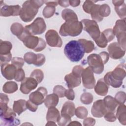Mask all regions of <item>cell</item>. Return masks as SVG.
I'll return each instance as SVG.
<instances>
[{"label": "cell", "mask_w": 126, "mask_h": 126, "mask_svg": "<svg viewBox=\"0 0 126 126\" xmlns=\"http://www.w3.org/2000/svg\"><path fill=\"white\" fill-rule=\"evenodd\" d=\"M45 0H27L22 4L19 16L21 20L24 22L32 21L37 14L38 9L44 3Z\"/></svg>", "instance_id": "6da1fadb"}, {"label": "cell", "mask_w": 126, "mask_h": 126, "mask_svg": "<svg viewBox=\"0 0 126 126\" xmlns=\"http://www.w3.org/2000/svg\"><path fill=\"white\" fill-rule=\"evenodd\" d=\"M126 74L125 64L121 63L112 71L107 72L104 76L103 80L108 86L117 88L122 85Z\"/></svg>", "instance_id": "7a4b0ae2"}, {"label": "cell", "mask_w": 126, "mask_h": 126, "mask_svg": "<svg viewBox=\"0 0 126 126\" xmlns=\"http://www.w3.org/2000/svg\"><path fill=\"white\" fill-rule=\"evenodd\" d=\"M64 53L65 56L72 62H77L84 57V50L78 41L71 40L65 46Z\"/></svg>", "instance_id": "3957f363"}, {"label": "cell", "mask_w": 126, "mask_h": 126, "mask_svg": "<svg viewBox=\"0 0 126 126\" xmlns=\"http://www.w3.org/2000/svg\"><path fill=\"white\" fill-rule=\"evenodd\" d=\"M0 126H18L20 121L16 118V113L7 106V104L0 103Z\"/></svg>", "instance_id": "277c9868"}, {"label": "cell", "mask_w": 126, "mask_h": 126, "mask_svg": "<svg viewBox=\"0 0 126 126\" xmlns=\"http://www.w3.org/2000/svg\"><path fill=\"white\" fill-rule=\"evenodd\" d=\"M83 25L78 21L65 22L62 25L60 29V34L63 36H77L82 32Z\"/></svg>", "instance_id": "5b68a950"}, {"label": "cell", "mask_w": 126, "mask_h": 126, "mask_svg": "<svg viewBox=\"0 0 126 126\" xmlns=\"http://www.w3.org/2000/svg\"><path fill=\"white\" fill-rule=\"evenodd\" d=\"M115 35L116 36L118 43L124 49L126 50V18L118 20L112 29Z\"/></svg>", "instance_id": "8992f818"}, {"label": "cell", "mask_w": 126, "mask_h": 126, "mask_svg": "<svg viewBox=\"0 0 126 126\" xmlns=\"http://www.w3.org/2000/svg\"><path fill=\"white\" fill-rule=\"evenodd\" d=\"M25 29L32 35L41 34L45 31L46 25L42 18L37 17L32 24L26 26Z\"/></svg>", "instance_id": "52a82bcc"}, {"label": "cell", "mask_w": 126, "mask_h": 126, "mask_svg": "<svg viewBox=\"0 0 126 126\" xmlns=\"http://www.w3.org/2000/svg\"><path fill=\"white\" fill-rule=\"evenodd\" d=\"M81 22L82 24L83 29L89 34L94 40L99 36L101 32L99 26L95 21L85 19L82 20Z\"/></svg>", "instance_id": "ba28073f"}, {"label": "cell", "mask_w": 126, "mask_h": 126, "mask_svg": "<svg viewBox=\"0 0 126 126\" xmlns=\"http://www.w3.org/2000/svg\"><path fill=\"white\" fill-rule=\"evenodd\" d=\"M87 63L94 73L100 74L103 71L104 63L99 54L90 55L87 58Z\"/></svg>", "instance_id": "9c48e42d"}, {"label": "cell", "mask_w": 126, "mask_h": 126, "mask_svg": "<svg viewBox=\"0 0 126 126\" xmlns=\"http://www.w3.org/2000/svg\"><path fill=\"white\" fill-rule=\"evenodd\" d=\"M18 38L23 42L26 47L33 50L37 48L40 40V37L30 34L25 29L23 33Z\"/></svg>", "instance_id": "30bf717a"}, {"label": "cell", "mask_w": 126, "mask_h": 126, "mask_svg": "<svg viewBox=\"0 0 126 126\" xmlns=\"http://www.w3.org/2000/svg\"><path fill=\"white\" fill-rule=\"evenodd\" d=\"M83 86L87 89H92L95 85V79L94 72L90 66L85 68L81 75Z\"/></svg>", "instance_id": "8fae6325"}, {"label": "cell", "mask_w": 126, "mask_h": 126, "mask_svg": "<svg viewBox=\"0 0 126 126\" xmlns=\"http://www.w3.org/2000/svg\"><path fill=\"white\" fill-rule=\"evenodd\" d=\"M0 16L1 17L17 16L19 15L21 8L20 5H8L3 1H0Z\"/></svg>", "instance_id": "7c38bea8"}, {"label": "cell", "mask_w": 126, "mask_h": 126, "mask_svg": "<svg viewBox=\"0 0 126 126\" xmlns=\"http://www.w3.org/2000/svg\"><path fill=\"white\" fill-rule=\"evenodd\" d=\"M46 42L51 47H61L63 44L62 40L58 32L54 30H48L45 34Z\"/></svg>", "instance_id": "4fadbf2b"}, {"label": "cell", "mask_w": 126, "mask_h": 126, "mask_svg": "<svg viewBox=\"0 0 126 126\" xmlns=\"http://www.w3.org/2000/svg\"><path fill=\"white\" fill-rule=\"evenodd\" d=\"M47 93V90L45 88L40 87L30 94L29 99L37 105H41L44 102Z\"/></svg>", "instance_id": "5bb4252c"}, {"label": "cell", "mask_w": 126, "mask_h": 126, "mask_svg": "<svg viewBox=\"0 0 126 126\" xmlns=\"http://www.w3.org/2000/svg\"><path fill=\"white\" fill-rule=\"evenodd\" d=\"M107 50L109 52V56L111 58L114 60L122 58L126 52V50L121 47L116 42L110 44L108 46Z\"/></svg>", "instance_id": "9a60e30c"}, {"label": "cell", "mask_w": 126, "mask_h": 126, "mask_svg": "<svg viewBox=\"0 0 126 126\" xmlns=\"http://www.w3.org/2000/svg\"><path fill=\"white\" fill-rule=\"evenodd\" d=\"M38 83L37 81L32 77H26L22 81L20 90L23 94H28L37 87Z\"/></svg>", "instance_id": "2e32d148"}, {"label": "cell", "mask_w": 126, "mask_h": 126, "mask_svg": "<svg viewBox=\"0 0 126 126\" xmlns=\"http://www.w3.org/2000/svg\"><path fill=\"white\" fill-rule=\"evenodd\" d=\"M107 111V110L103 100H97L94 102L91 109V113L94 117L96 118L102 117Z\"/></svg>", "instance_id": "e0dca14e"}, {"label": "cell", "mask_w": 126, "mask_h": 126, "mask_svg": "<svg viewBox=\"0 0 126 126\" xmlns=\"http://www.w3.org/2000/svg\"><path fill=\"white\" fill-rule=\"evenodd\" d=\"M0 66L1 72L3 77L9 80L14 79V76L17 69L14 65L7 63L2 64Z\"/></svg>", "instance_id": "ac0fdd59"}, {"label": "cell", "mask_w": 126, "mask_h": 126, "mask_svg": "<svg viewBox=\"0 0 126 126\" xmlns=\"http://www.w3.org/2000/svg\"><path fill=\"white\" fill-rule=\"evenodd\" d=\"M64 80L68 89H73L79 86L81 83V77L74 74L72 72L66 75Z\"/></svg>", "instance_id": "d6986e66"}, {"label": "cell", "mask_w": 126, "mask_h": 126, "mask_svg": "<svg viewBox=\"0 0 126 126\" xmlns=\"http://www.w3.org/2000/svg\"><path fill=\"white\" fill-rule=\"evenodd\" d=\"M75 105L72 102L66 101L63 105L61 115L71 118L75 115Z\"/></svg>", "instance_id": "ffe728a7"}, {"label": "cell", "mask_w": 126, "mask_h": 126, "mask_svg": "<svg viewBox=\"0 0 126 126\" xmlns=\"http://www.w3.org/2000/svg\"><path fill=\"white\" fill-rule=\"evenodd\" d=\"M108 85L104 82L103 79H99L94 87L96 94L100 96H105L108 92Z\"/></svg>", "instance_id": "44dd1931"}, {"label": "cell", "mask_w": 126, "mask_h": 126, "mask_svg": "<svg viewBox=\"0 0 126 126\" xmlns=\"http://www.w3.org/2000/svg\"><path fill=\"white\" fill-rule=\"evenodd\" d=\"M103 101L107 111L115 112L116 108L119 104L114 97L107 95L104 98Z\"/></svg>", "instance_id": "7402d4cb"}, {"label": "cell", "mask_w": 126, "mask_h": 126, "mask_svg": "<svg viewBox=\"0 0 126 126\" xmlns=\"http://www.w3.org/2000/svg\"><path fill=\"white\" fill-rule=\"evenodd\" d=\"M116 116L121 124L126 125V106L124 104H121L118 106Z\"/></svg>", "instance_id": "603a6c76"}, {"label": "cell", "mask_w": 126, "mask_h": 126, "mask_svg": "<svg viewBox=\"0 0 126 126\" xmlns=\"http://www.w3.org/2000/svg\"><path fill=\"white\" fill-rule=\"evenodd\" d=\"M61 115L59 111L55 107L48 108L46 115V120L57 122L60 118Z\"/></svg>", "instance_id": "cb8c5ba5"}, {"label": "cell", "mask_w": 126, "mask_h": 126, "mask_svg": "<svg viewBox=\"0 0 126 126\" xmlns=\"http://www.w3.org/2000/svg\"><path fill=\"white\" fill-rule=\"evenodd\" d=\"M26 102L25 99H19L14 101L13 105V110L18 115L24 112L27 109L26 106Z\"/></svg>", "instance_id": "d4e9b609"}, {"label": "cell", "mask_w": 126, "mask_h": 126, "mask_svg": "<svg viewBox=\"0 0 126 126\" xmlns=\"http://www.w3.org/2000/svg\"><path fill=\"white\" fill-rule=\"evenodd\" d=\"M62 17L65 22L78 21L77 14L74 11L68 8H65L62 11Z\"/></svg>", "instance_id": "484cf974"}, {"label": "cell", "mask_w": 126, "mask_h": 126, "mask_svg": "<svg viewBox=\"0 0 126 126\" xmlns=\"http://www.w3.org/2000/svg\"><path fill=\"white\" fill-rule=\"evenodd\" d=\"M59 102V96L53 93L47 95L44 103L47 108L55 107Z\"/></svg>", "instance_id": "4316f807"}, {"label": "cell", "mask_w": 126, "mask_h": 126, "mask_svg": "<svg viewBox=\"0 0 126 126\" xmlns=\"http://www.w3.org/2000/svg\"><path fill=\"white\" fill-rule=\"evenodd\" d=\"M82 45L85 53H90L94 49V42L91 40H88L85 39H79L78 40Z\"/></svg>", "instance_id": "83f0119b"}, {"label": "cell", "mask_w": 126, "mask_h": 126, "mask_svg": "<svg viewBox=\"0 0 126 126\" xmlns=\"http://www.w3.org/2000/svg\"><path fill=\"white\" fill-rule=\"evenodd\" d=\"M18 87L17 84L14 81L6 82L3 85L2 91L6 94H12L16 92Z\"/></svg>", "instance_id": "f1b7e54d"}, {"label": "cell", "mask_w": 126, "mask_h": 126, "mask_svg": "<svg viewBox=\"0 0 126 126\" xmlns=\"http://www.w3.org/2000/svg\"><path fill=\"white\" fill-rule=\"evenodd\" d=\"M10 30L12 33L18 38L23 33L25 30V28H24L22 25L20 23L16 22L11 25Z\"/></svg>", "instance_id": "f546056e"}, {"label": "cell", "mask_w": 126, "mask_h": 126, "mask_svg": "<svg viewBox=\"0 0 126 126\" xmlns=\"http://www.w3.org/2000/svg\"><path fill=\"white\" fill-rule=\"evenodd\" d=\"M12 48V45L10 42L0 40V55H6L11 53Z\"/></svg>", "instance_id": "4dcf8cb0"}, {"label": "cell", "mask_w": 126, "mask_h": 126, "mask_svg": "<svg viewBox=\"0 0 126 126\" xmlns=\"http://www.w3.org/2000/svg\"><path fill=\"white\" fill-rule=\"evenodd\" d=\"M99 6H100V4H94L93 8L92 9V10L90 13L93 20L95 21L96 22H101L103 19V18L99 14Z\"/></svg>", "instance_id": "1f68e13d"}, {"label": "cell", "mask_w": 126, "mask_h": 126, "mask_svg": "<svg viewBox=\"0 0 126 126\" xmlns=\"http://www.w3.org/2000/svg\"><path fill=\"white\" fill-rule=\"evenodd\" d=\"M24 60L28 64H34L37 60V54L33 52H27L24 56Z\"/></svg>", "instance_id": "d6a6232c"}, {"label": "cell", "mask_w": 126, "mask_h": 126, "mask_svg": "<svg viewBox=\"0 0 126 126\" xmlns=\"http://www.w3.org/2000/svg\"><path fill=\"white\" fill-rule=\"evenodd\" d=\"M56 7L47 5L43 9L42 14L46 18H49L53 16L56 11Z\"/></svg>", "instance_id": "836d02e7"}, {"label": "cell", "mask_w": 126, "mask_h": 126, "mask_svg": "<svg viewBox=\"0 0 126 126\" xmlns=\"http://www.w3.org/2000/svg\"><path fill=\"white\" fill-rule=\"evenodd\" d=\"M88 114L87 109L83 106H79L75 109V115L76 116L80 119L86 118Z\"/></svg>", "instance_id": "e575fe53"}, {"label": "cell", "mask_w": 126, "mask_h": 126, "mask_svg": "<svg viewBox=\"0 0 126 126\" xmlns=\"http://www.w3.org/2000/svg\"><path fill=\"white\" fill-rule=\"evenodd\" d=\"M80 100L84 104H90L93 101V95L89 92H84L80 96Z\"/></svg>", "instance_id": "d590c367"}, {"label": "cell", "mask_w": 126, "mask_h": 126, "mask_svg": "<svg viewBox=\"0 0 126 126\" xmlns=\"http://www.w3.org/2000/svg\"><path fill=\"white\" fill-rule=\"evenodd\" d=\"M30 77L34 78L38 83H40L44 78V73L40 69H35L31 73Z\"/></svg>", "instance_id": "8d00e7d4"}, {"label": "cell", "mask_w": 126, "mask_h": 126, "mask_svg": "<svg viewBox=\"0 0 126 126\" xmlns=\"http://www.w3.org/2000/svg\"><path fill=\"white\" fill-rule=\"evenodd\" d=\"M99 12L100 15L102 17H108L111 13V9L110 6L106 3L100 5L99 8Z\"/></svg>", "instance_id": "74e56055"}, {"label": "cell", "mask_w": 126, "mask_h": 126, "mask_svg": "<svg viewBox=\"0 0 126 126\" xmlns=\"http://www.w3.org/2000/svg\"><path fill=\"white\" fill-rule=\"evenodd\" d=\"M126 5L125 2L119 6H115V11L119 16L120 18H121L122 19L126 18Z\"/></svg>", "instance_id": "f35d334b"}, {"label": "cell", "mask_w": 126, "mask_h": 126, "mask_svg": "<svg viewBox=\"0 0 126 126\" xmlns=\"http://www.w3.org/2000/svg\"><path fill=\"white\" fill-rule=\"evenodd\" d=\"M96 45L100 48H104L107 45L108 41L102 32L100 33L99 36L94 40Z\"/></svg>", "instance_id": "ab89813d"}, {"label": "cell", "mask_w": 126, "mask_h": 126, "mask_svg": "<svg viewBox=\"0 0 126 126\" xmlns=\"http://www.w3.org/2000/svg\"><path fill=\"white\" fill-rule=\"evenodd\" d=\"M24 60L20 57H13L11 60V64L17 69L21 68L24 64Z\"/></svg>", "instance_id": "60d3db41"}, {"label": "cell", "mask_w": 126, "mask_h": 126, "mask_svg": "<svg viewBox=\"0 0 126 126\" xmlns=\"http://www.w3.org/2000/svg\"><path fill=\"white\" fill-rule=\"evenodd\" d=\"M66 89L61 85H56L53 89V93L56 94L59 97H63Z\"/></svg>", "instance_id": "b9f144b4"}, {"label": "cell", "mask_w": 126, "mask_h": 126, "mask_svg": "<svg viewBox=\"0 0 126 126\" xmlns=\"http://www.w3.org/2000/svg\"><path fill=\"white\" fill-rule=\"evenodd\" d=\"M115 99L118 102V104H124L126 102V95L124 92L120 91L118 92L115 95Z\"/></svg>", "instance_id": "7bdbcfd3"}, {"label": "cell", "mask_w": 126, "mask_h": 126, "mask_svg": "<svg viewBox=\"0 0 126 126\" xmlns=\"http://www.w3.org/2000/svg\"><path fill=\"white\" fill-rule=\"evenodd\" d=\"M25 78V73L24 70L21 68H18L16 70L14 79L16 81L21 82Z\"/></svg>", "instance_id": "ee69618b"}, {"label": "cell", "mask_w": 126, "mask_h": 126, "mask_svg": "<svg viewBox=\"0 0 126 126\" xmlns=\"http://www.w3.org/2000/svg\"><path fill=\"white\" fill-rule=\"evenodd\" d=\"M94 5V2L92 0H86L82 6L84 11L88 14L91 13L92 9Z\"/></svg>", "instance_id": "f6af8a7d"}, {"label": "cell", "mask_w": 126, "mask_h": 126, "mask_svg": "<svg viewBox=\"0 0 126 126\" xmlns=\"http://www.w3.org/2000/svg\"><path fill=\"white\" fill-rule=\"evenodd\" d=\"M102 33L106 38L108 42L112 41L115 37V35L112 29H106L103 31Z\"/></svg>", "instance_id": "bcb514c9"}, {"label": "cell", "mask_w": 126, "mask_h": 126, "mask_svg": "<svg viewBox=\"0 0 126 126\" xmlns=\"http://www.w3.org/2000/svg\"><path fill=\"white\" fill-rule=\"evenodd\" d=\"M71 121V118L61 115L60 118L57 122L58 125L60 126H64L68 125V124Z\"/></svg>", "instance_id": "7dc6e473"}, {"label": "cell", "mask_w": 126, "mask_h": 126, "mask_svg": "<svg viewBox=\"0 0 126 126\" xmlns=\"http://www.w3.org/2000/svg\"><path fill=\"white\" fill-rule=\"evenodd\" d=\"M105 120L109 122H114L116 120V116L114 112L107 111L103 116Z\"/></svg>", "instance_id": "c3c4849f"}, {"label": "cell", "mask_w": 126, "mask_h": 126, "mask_svg": "<svg viewBox=\"0 0 126 126\" xmlns=\"http://www.w3.org/2000/svg\"><path fill=\"white\" fill-rule=\"evenodd\" d=\"M12 59V55L10 53L6 55H0V65L2 64L8 63Z\"/></svg>", "instance_id": "681fc988"}, {"label": "cell", "mask_w": 126, "mask_h": 126, "mask_svg": "<svg viewBox=\"0 0 126 126\" xmlns=\"http://www.w3.org/2000/svg\"><path fill=\"white\" fill-rule=\"evenodd\" d=\"M45 57L42 54H37V60L34 65L36 66H40L43 65L45 62Z\"/></svg>", "instance_id": "f907efd6"}, {"label": "cell", "mask_w": 126, "mask_h": 126, "mask_svg": "<svg viewBox=\"0 0 126 126\" xmlns=\"http://www.w3.org/2000/svg\"><path fill=\"white\" fill-rule=\"evenodd\" d=\"M64 96L70 100H73L75 98V93L72 89L66 90L64 93Z\"/></svg>", "instance_id": "816d5d0a"}, {"label": "cell", "mask_w": 126, "mask_h": 126, "mask_svg": "<svg viewBox=\"0 0 126 126\" xmlns=\"http://www.w3.org/2000/svg\"><path fill=\"white\" fill-rule=\"evenodd\" d=\"M84 68L81 65H76L73 67L72 70V73L74 74L81 77V75Z\"/></svg>", "instance_id": "f5cc1de1"}, {"label": "cell", "mask_w": 126, "mask_h": 126, "mask_svg": "<svg viewBox=\"0 0 126 126\" xmlns=\"http://www.w3.org/2000/svg\"><path fill=\"white\" fill-rule=\"evenodd\" d=\"M26 106L27 109L32 112H36L38 108L37 105L32 102L30 99L27 101Z\"/></svg>", "instance_id": "db71d44e"}, {"label": "cell", "mask_w": 126, "mask_h": 126, "mask_svg": "<svg viewBox=\"0 0 126 126\" xmlns=\"http://www.w3.org/2000/svg\"><path fill=\"white\" fill-rule=\"evenodd\" d=\"M46 46V43L45 40L42 38L40 37V40L39 44L37 47V48L34 50L35 52H40L44 50Z\"/></svg>", "instance_id": "11a10c76"}, {"label": "cell", "mask_w": 126, "mask_h": 126, "mask_svg": "<svg viewBox=\"0 0 126 126\" xmlns=\"http://www.w3.org/2000/svg\"><path fill=\"white\" fill-rule=\"evenodd\" d=\"M95 124V120L92 117L85 118L83 121V125L84 126H93Z\"/></svg>", "instance_id": "9f6ffc18"}, {"label": "cell", "mask_w": 126, "mask_h": 126, "mask_svg": "<svg viewBox=\"0 0 126 126\" xmlns=\"http://www.w3.org/2000/svg\"><path fill=\"white\" fill-rule=\"evenodd\" d=\"M99 55L100 56V57L103 62L104 64H106L108 62V61L109 60V56L108 53H107L106 52L103 51L102 52H100L99 54Z\"/></svg>", "instance_id": "6f0895ef"}, {"label": "cell", "mask_w": 126, "mask_h": 126, "mask_svg": "<svg viewBox=\"0 0 126 126\" xmlns=\"http://www.w3.org/2000/svg\"><path fill=\"white\" fill-rule=\"evenodd\" d=\"M9 102V98L8 96L4 94L1 93L0 94V103H4L8 104Z\"/></svg>", "instance_id": "680465c9"}, {"label": "cell", "mask_w": 126, "mask_h": 126, "mask_svg": "<svg viewBox=\"0 0 126 126\" xmlns=\"http://www.w3.org/2000/svg\"><path fill=\"white\" fill-rule=\"evenodd\" d=\"M58 4L62 7H67L69 5V0H58Z\"/></svg>", "instance_id": "91938a15"}, {"label": "cell", "mask_w": 126, "mask_h": 126, "mask_svg": "<svg viewBox=\"0 0 126 126\" xmlns=\"http://www.w3.org/2000/svg\"><path fill=\"white\" fill-rule=\"evenodd\" d=\"M80 0H69V5L72 6V7H76L79 5L80 3Z\"/></svg>", "instance_id": "94428289"}, {"label": "cell", "mask_w": 126, "mask_h": 126, "mask_svg": "<svg viewBox=\"0 0 126 126\" xmlns=\"http://www.w3.org/2000/svg\"><path fill=\"white\" fill-rule=\"evenodd\" d=\"M45 3L46 5H49L56 7L58 4V1H46Z\"/></svg>", "instance_id": "6125c7cd"}, {"label": "cell", "mask_w": 126, "mask_h": 126, "mask_svg": "<svg viewBox=\"0 0 126 126\" xmlns=\"http://www.w3.org/2000/svg\"><path fill=\"white\" fill-rule=\"evenodd\" d=\"M124 0H112L113 4L115 6H117L119 5H120L124 3Z\"/></svg>", "instance_id": "be15d7a7"}, {"label": "cell", "mask_w": 126, "mask_h": 126, "mask_svg": "<svg viewBox=\"0 0 126 126\" xmlns=\"http://www.w3.org/2000/svg\"><path fill=\"white\" fill-rule=\"evenodd\" d=\"M81 124H80L78 121H72L70 122L68 124V126H81Z\"/></svg>", "instance_id": "e7e4bbea"}, {"label": "cell", "mask_w": 126, "mask_h": 126, "mask_svg": "<svg viewBox=\"0 0 126 126\" xmlns=\"http://www.w3.org/2000/svg\"><path fill=\"white\" fill-rule=\"evenodd\" d=\"M46 126H57V125L56 124L55 122L53 121H48L47 123L46 124Z\"/></svg>", "instance_id": "03108f58"}]
</instances>
